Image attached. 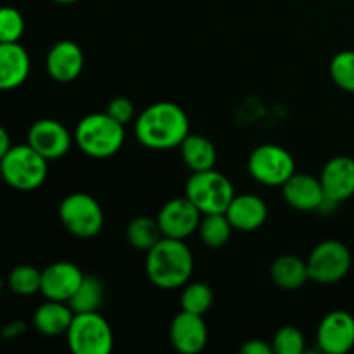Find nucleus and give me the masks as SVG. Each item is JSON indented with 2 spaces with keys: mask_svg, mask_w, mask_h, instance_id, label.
<instances>
[{
  "mask_svg": "<svg viewBox=\"0 0 354 354\" xmlns=\"http://www.w3.org/2000/svg\"><path fill=\"white\" fill-rule=\"evenodd\" d=\"M190 133L189 116L175 102L151 104L135 120V137L151 151H169L180 147Z\"/></svg>",
  "mask_w": 354,
  "mask_h": 354,
  "instance_id": "f257e3e1",
  "label": "nucleus"
},
{
  "mask_svg": "<svg viewBox=\"0 0 354 354\" xmlns=\"http://www.w3.org/2000/svg\"><path fill=\"white\" fill-rule=\"evenodd\" d=\"M145 272L158 289H182L192 277L194 254L183 241L162 237L151 251H147Z\"/></svg>",
  "mask_w": 354,
  "mask_h": 354,
  "instance_id": "f03ea898",
  "label": "nucleus"
},
{
  "mask_svg": "<svg viewBox=\"0 0 354 354\" xmlns=\"http://www.w3.org/2000/svg\"><path fill=\"white\" fill-rule=\"evenodd\" d=\"M75 144L80 151L95 159H106L121 151L124 144V124L107 113L86 114L75 128Z\"/></svg>",
  "mask_w": 354,
  "mask_h": 354,
  "instance_id": "7ed1b4c3",
  "label": "nucleus"
},
{
  "mask_svg": "<svg viewBox=\"0 0 354 354\" xmlns=\"http://www.w3.org/2000/svg\"><path fill=\"white\" fill-rule=\"evenodd\" d=\"M2 180L19 192L40 189L48 175V161L30 144L12 145L0 161Z\"/></svg>",
  "mask_w": 354,
  "mask_h": 354,
  "instance_id": "20e7f679",
  "label": "nucleus"
},
{
  "mask_svg": "<svg viewBox=\"0 0 354 354\" xmlns=\"http://www.w3.org/2000/svg\"><path fill=\"white\" fill-rule=\"evenodd\" d=\"M66 339L75 354H109L114 348L113 328L99 311L75 313Z\"/></svg>",
  "mask_w": 354,
  "mask_h": 354,
  "instance_id": "39448f33",
  "label": "nucleus"
},
{
  "mask_svg": "<svg viewBox=\"0 0 354 354\" xmlns=\"http://www.w3.org/2000/svg\"><path fill=\"white\" fill-rule=\"evenodd\" d=\"M185 196L203 214L225 213L235 197V189L227 175L213 168L192 173L187 180Z\"/></svg>",
  "mask_w": 354,
  "mask_h": 354,
  "instance_id": "423d86ee",
  "label": "nucleus"
},
{
  "mask_svg": "<svg viewBox=\"0 0 354 354\" xmlns=\"http://www.w3.org/2000/svg\"><path fill=\"white\" fill-rule=\"evenodd\" d=\"M59 220L75 237L92 239L102 230L104 211L95 197L75 192L66 196L59 204Z\"/></svg>",
  "mask_w": 354,
  "mask_h": 354,
  "instance_id": "0eeeda50",
  "label": "nucleus"
},
{
  "mask_svg": "<svg viewBox=\"0 0 354 354\" xmlns=\"http://www.w3.org/2000/svg\"><path fill=\"white\" fill-rule=\"evenodd\" d=\"M310 280L324 286L341 282L349 273L353 265V256L348 245L335 239L320 242L315 245L306 259Z\"/></svg>",
  "mask_w": 354,
  "mask_h": 354,
  "instance_id": "6e6552de",
  "label": "nucleus"
},
{
  "mask_svg": "<svg viewBox=\"0 0 354 354\" xmlns=\"http://www.w3.org/2000/svg\"><path fill=\"white\" fill-rule=\"evenodd\" d=\"M248 169L261 185L282 187L296 173V161L282 145L263 144L249 156Z\"/></svg>",
  "mask_w": 354,
  "mask_h": 354,
  "instance_id": "1a4fd4ad",
  "label": "nucleus"
},
{
  "mask_svg": "<svg viewBox=\"0 0 354 354\" xmlns=\"http://www.w3.org/2000/svg\"><path fill=\"white\" fill-rule=\"evenodd\" d=\"M75 142V135L57 120L41 118L37 120L28 130V144L44 156L47 161L64 158Z\"/></svg>",
  "mask_w": 354,
  "mask_h": 354,
  "instance_id": "9d476101",
  "label": "nucleus"
},
{
  "mask_svg": "<svg viewBox=\"0 0 354 354\" xmlns=\"http://www.w3.org/2000/svg\"><path fill=\"white\" fill-rule=\"evenodd\" d=\"M201 218H203V213L197 209L196 204L189 197L183 196L168 201L159 209L156 220H158L159 228H161L162 237L185 241L194 232H197Z\"/></svg>",
  "mask_w": 354,
  "mask_h": 354,
  "instance_id": "9b49d317",
  "label": "nucleus"
},
{
  "mask_svg": "<svg viewBox=\"0 0 354 354\" xmlns=\"http://www.w3.org/2000/svg\"><path fill=\"white\" fill-rule=\"evenodd\" d=\"M317 344L322 353L346 354L354 348V317L335 310L322 318L317 330Z\"/></svg>",
  "mask_w": 354,
  "mask_h": 354,
  "instance_id": "f8f14e48",
  "label": "nucleus"
},
{
  "mask_svg": "<svg viewBox=\"0 0 354 354\" xmlns=\"http://www.w3.org/2000/svg\"><path fill=\"white\" fill-rule=\"evenodd\" d=\"M82 268L75 263L57 261L48 265L47 268L41 270V286L40 292L45 299L62 301L68 303L83 282Z\"/></svg>",
  "mask_w": 354,
  "mask_h": 354,
  "instance_id": "ddd939ff",
  "label": "nucleus"
},
{
  "mask_svg": "<svg viewBox=\"0 0 354 354\" xmlns=\"http://www.w3.org/2000/svg\"><path fill=\"white\" fill-rule=\"evenodd\" d=\"M48 76L57 83H71L85 68V54L73 40H61L50 47L45 59Z\"/></svg>",
  "mask_w": 354,
  "mask_h": 354,
  "instance_id": "4468645a",
  "label": "nucleus"
},
{
  "mask_svg": "<svg viewBox=\"0 0 354 354\" xmlns=\"http://www.w3.org/2000/svg\"><path fill=\"white\" fill-rule=\"evenodd\" d=\"M207 325L201 315L182 311L169 325V341L173 348L182 354L201 353L207 346Z\"/></svg>",
  "mask_w": 354,
  "mask_h": 354,
  "instance_id": "2eb2a0df",
  "label": "nucleus"
},
{
  "mask_svg": "<svg viewBox=\"0 0 354 354\" xmlns=\"http://www.w3.org/2000/svg\"><path fill=\"white\" fill-rule=\"evenodd\" d=\"M325 197L335 204L354 196V159L349 156H335L325 162L320 175Z\"/></svg>",
  "mask_w": 354,
  "mask_h": 354,
  "instance_id": "dca6fc26",
  "label": "nucleus"
},
{
  "mask_svg": "<svg viewBox=\"0 0 354 354\" xmlns=\"http://www.w3.org/2000/svg\"><path fill=\"white\" fill-rule=\"evenodd\" d=\"M282 196L297 211H320L327 201L320 178L297 171L282 185Z\"/></svg>",
  "mask_w": 354,
  "mask_h": 354,
  "instance_id": "f3484780",
  "label": "nucleus"
},
{
  "mask_svg": "<svg viewBox=\"0 0 354 354\" xmlns=\"http://www.w3.org/2000/svg\"><path fill=\"white\" fill-rule=\"evenodd\" d=\"M30 71L31 59L26 48L19 41H0V92L23 85L30 76Z\"/></svg>",
  "mask_w": 354,
  "mask_h": 354,
  "instance_id": "a211bd4d",
  "label": "nucleus"
},
{
  "mask_svg": "<svg viewBox=\"0 0 354 354\" xmlns=\"http://www.w3.org/2000/svg\"><path fill=\"white\" fill-rule=\"evenodd\" d=\"M234 230L254 232L268 220V206L265 201L254 194H241L232 199L225 211Z\"/></svg>",
  "mask_w": 354,
  "mask_h": 354,
  "instance_id": "6ab92c4d",
  "label": "nucleus"
},
{
  "mask_svg": "<svg viewBox=\"0 0 354 354\" xmlns=\"http://www.w3.org/2000/svg\"><path fill=\"white\" fill-rule=\"evenodd\" d=\"M75 311L68 303L47 299L35 310L33 327L47 337H57L68 332Z\"/></svg>",
  "mask_w": 354,
  "mask_h": 354,
  "instance_id": "aec40b11",
  "label": "nucleus"
},
{
  "mask_svg": "<svg viewBox=\"0 0 354 354\" xmlns=\"http://www.w3.org/2000/svg\"><path fill=\"white\" fill-rule=\"evenodd\" d=\"M270 277L272 282L282 290H297L310 280L306 261L294 254L277 258L270 268Z\"/></svg>",
  "mask_w": 354,
  "mask_h": 354,
  "instance_id": "412c9836",
  "label": "nucleus"
},
{
  "mask_svg": "<svg viewBox=\"0 0 354 354\" xmlns=\"http://www.w3.org/2000/svg\"><path fill=\"white\" fill-rule=\"evenodd\" d=\"M180 152H182L183 162L192 173L207 171L216 165V147L209 138L203 135H187L185 140L180 144Z\"/></svg>",
  "mask_w": 354,
  "mask_h": 354,
  "instance_id": "4be33fe9",
  "label": "nucleus"
},
{
  "mask_svg": "<svg viewBox=\"0 0 354 354\" xmlns=\"http://www.w3.org/2000/svg\"><path fill=\"white\" fill-rule=\"evenodd\" d=\"M197 232H199L201 241L207 248L220 249L228 244L234 227H232L230 220H228L225 213H209L203 214Z\"/></svg>",
  "mask_w": 354,
  "mask_h": 354,
  "instance_id": "5701e85b",
  "label": "nucleus"
},
{
  "mask_svg": "<svg viewBox=\"0 0 354 354\" xmlns=\"http://www.w3.org/2000/svg\"><path fill=\"white\" fill-rule=\"evenodd\" d=\"M127 239L131 248L147 252L161 241L162 232L158 220H152L149 216H137L128 223Z\"/></svg>",
  "mask_w": 354,
  "mask_h": 354,
  "instance_id": "b1692460",
  "label": "nucleus"
},
{
  "mask_svg": "<svg viewBox=\"0 0 354 354\" xmlns=\"http://www.w3.org/2000/svg\"><path fill=\"white\" fill-rule=\"evenodd\" d=\"M104 283L95 277H85L76 292L73 294L68 304L75 313H90V311H99L104 303Z\"/></svg>",
  "mask_w": 354,
  "mask_h": 354,
  "instance_id": "393cba45",
  "label": "nucleus"
},
{
  "mask_svg": "<svg viewBox=\"0 0 354 354\" xmlns=\"http://www.w3.org/2000/svg\"><path fill=\"white\" fill-rule=\"evenodd\" d=\"M182 289V297H180L182 311L204 317V315L211 310L214 301V294L207 283L189 282L185 283Z\"/></svg>",
  "mask_w": 354,
  "mask_h": 354,
  "instance_id": "a878e982",
  "label": "nucleus"
},
{
  "mask_svg": "<svg viewBox=\"0 0 354 354\" xmlns=\"http://www.w3.org/2000/svg\"><path fill=\"white\" fill-rule=\"evenodd\" d=\"M7 286L17 296H33L40 292L41 272L31 265H19L9 273Z\"/></svg>",
  "mask_w": 354,
  "mask_h": 354,
  "instance_id": "bb28decb",
  "label": "nucleus"
},
{
  "mask_svg": "<svg viewBox=\"0 0 354 354\" xmlns=\"http://www.w3.org/2000/svg\"><path fill=\"white\" fill-rule=\"evenodd\" d=\"M330 78L339 88L354 93V50H341L330 61Z\"/></svg>",
  "mask_w": 354,
  "mask_h": 354,
  "instance_id": "cd10ccee",
  "label": "nucleus"
},
{
  "mask_svg": "<svg viewBox=\"0 0 354 354\" xmlns=\"http://www.w3.org/2000/svg\"><path fill=\"white\" fill-rule=\"evenodd\" d=\"M272 348L277 354H303L306 351V339L299 328L294 325H286L275 332Z\"/></svg>",
  "mask_w": 354,
  "mask_h": 354,
  "instance_id": "c85d7f7f",
  "label": "nucleus"
},
{
  "mask_svg": "<svg viewBox=\"0 0 354 354\" xmlns=\"http://www.w3.org/2000/svg\"><path fill=\"white\" fill-rule=\"evenodd\" d=\"M24 28H26L24 17L16 7H0V41H6V44L19 41Z\"/></svg>",
  "mask_w": 354,
  "mask_h": 354,
  "instance_id": "c756f323",
  "label": "nucleus"
},
{
  "mask_svg": "<svg viewBox=\"0 0 354 354\" xmlns=\"http://www.w3.org/2000/svg\"><path fill=\"white\" fill-rule=\"evenodd\" d=\"M106 113L121 124H128L135 120V106L128 97H114L109 100Z\"/></svg>",
  "mask_w": 354,
  "mask_h": 354,
  "instance_id": "7c9ffc66",
  "label": "nucleus"
},
{
  "mask_svg": "<svg viewBox=\"0 0 354 354\" xmlns=\"http://www.w3.org/2000/svg\"><path fill=\"white\" fill-rule=\"evenodd\" d=\"M242 354H273L272 344L261 341V339H251V341L244 342L241 348Z\"/></svg>",
  "mask_w": 354,
  "mask_h": 354,
  "instance_id": "2f4dec72",
  "label": "nucleus"
},
{
  "mask_svg": "<svg viewBox=\"0 0 354 354\" xmlns=\"http://www.w3.org/2000/svg\"><path fill=\"white\" fill-rule=\"evenodd\" d=\"M24 332V324L23 322H12V324H7L3 327L2 335L3 337H16V335L23 334Z\"/></svg>",
  "mask_w": 354,
  "mask_h": 354,
  "instance_id": "473e14b6",
  "label": "nucleus"
},
{
  "mask_svg": "<svg viewBox=\"0 0 354 354\" xmlns=\"http://www.w3.org/2000/svg\"><path fill=\"white\" fill-rule=\"evenodd\" d=\"M10 147H12V142H10L9 133H7L6 128H3L2 124H0V161H2L3 156H6L7 152H9Z\"/></svg>",
  "mask_w": 354,
  "mask_h": 354,
  "instance_id": "72a5a7b5",
  "label": "nucleus"
},
{
  "mask_svg": "<svg viewBox=\"0 0 354 354\" xmlns=\"http://www.w3.org/2000/svg\"><path fill=\"white\" fill-rule=\"evenodd\" d=\"M52 2H55V3H76V2H80V0H52Z\"/></svg>",
  "mask_w": 354,
  "mask_h": 354,
  "instance_id": "f704fd0d",
  "label": "nucleus"
},
{
  "mask_svg": "<svg viewBox=\"0 0 354 354\" xmlns=\"http://www.w3.org/2000/svg\"><path fill=\"white\" fill-rule=\"evenodd\" d=\"M2 290H3V283L2 280H0V297H2Z\"/></svg>",
  "mask_w": 354,
  "mask_h": 354,
  "instance_id": "c9c22d12",
  "label": "nucleus"
},
{
  "mask_svg": "<svg viewBox=\"0 0 354 354\" xmlns=\"http://www.w3.org/2000/svg\"><path fill=\"white\" fill-rule=\"evenodd\" d=\"M0 182H3V180H2V173H0Z\"/></svg>",
  "mask_w": 354,
  "mask_h": 354,
  "instance_id": "e433bc0d",
  "label": "nucleus"
}]
</instances>
